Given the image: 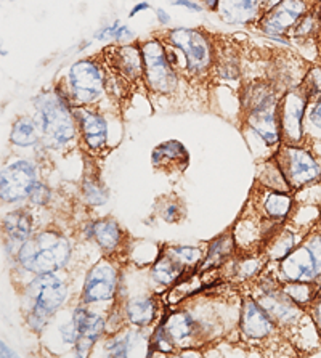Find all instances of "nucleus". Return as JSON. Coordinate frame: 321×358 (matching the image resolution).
Segmentation results:
<instances>
[{"label":"nucleus","instance_id":"1","mask_svg":"<svg viewBox=\"0 0 321 358\" xmlns=\"http://www.w3.org/2000/svg\"><path fill=\"white\" fill-rule=\"evenodd\" d=\"M36 121L39 124L42 145L58 150L68 145L76 135L74 106L68 101L59 87L55 90L42 92L34 99Z\"/></svg>","mask_w":321,"mask_h":358},{"label":"nucleus","instance_id":"2","mask_svg":"<svg viewBox=\"0 0 321 358\" xmlns=\"http://www.w3.org/2000/svg\"><path fill=\"white\" fill-rule=\"evenodd\" d=\"M71 259V244L59 231L47 230L31 236L18 249V262L34 275L55 273L66 267Z\"/></svg>","mask_w":321,"mask_h":358},{"label":"nucleus","instance_id":"3","mask_svg":"<svg viewBox=\"0 0 321 358\" xmlns=\"http://www.w3.org/2000/svg\"><path fill=\"white\" fill-rule=\"evenodd\" d=\"M66 285L55 273L37 275L24 289L26 322L36 333L47 327L48 320L62 308L66 301Z\"/></svg>","mask_w":321,"mask_h":358},{"label":"nucleus","instance_id":"4","mask_svg":"<svg viewBox=\"0 0 321 358\" xmlns=\"http://www.w3.org/2000/svg\"><path fill=\"white\" fill-rule=\"evenodd\" d=\"M106 78L100 64L94 59H80L71 66L66 84L62 92L73 106H90L101 99Z\"/></svg>","mask_w":321,"mask_h":358},{"label":"nucleus","instance_id":"5","mask_svg":"<svg viewBox=\"0 0 321 358\" xmlns=\"http://www.w3.org/2000/svg\"><path fill=\"white\" fill-rule=\"evenodd\" d=\"M164 42L182 52L185 69L193 76H203L214 64L212 42L203 31L192 28H176L166 34Z\"/></svg>","mask_w":321,"mask_h":358},{"label":"nucleus","instance_id":"6","mask_svg":"<svg viewBox=\"0 0 321 358\" xmlns=\"http://www.w3.org/2000/svg\"><path fill=\"white\" fill-rule=\"evenodd\" d=\"M292 192L301 189L321 178V164L308 150L301 145L281 143L275 156Z\"/></svg>","mask_w":321,"mask_h":358},{"label":"nucleus","instance_id":"7","mask_svg":"<svg viewBox=\"0 0 321 358\" xmlns=\"http://www.w3.org/2000/svg\"><path fill=\"white\" fill-rule=\"evenodd\" d=\"M143 55V79L151 92L159 95L172 94L177 89V73L169 62L166 43L161 39H148L141 43Z\"/></svg>","mask_w":321,"mask_h":358},{"label":"nucleus","instance_id":"8","mask_svg":"<svg viewBox=\"0 0 321 358\" xmlns=\"http://www.w3.org/2000/svg\"><path fill=\"white\" fill-rule=\"evenodd\" d=\"M308 108V96L301 85L287 90L280 99L278 115L281 126L283 143L301 145L306 138V113Z\"/></svg>","mask_w":321,"mask_h":358},{"label":"nucleus","instance_id":"9","mask_svg":"<svg viewBox=\"0 0 321 358\" xmlns=\"http://www.w3.org/2000/svg\"><path fill=\"white\" fill-rule=\"evenodd\" d=\"M308 5L306 0H281L273 8L260 16L259 26L266 36L281 43H290V41H283V36L290 34L297 21L308 12Z\"/></svg>","mask_w":321,"mask_h":358},{"label":"nucleus","instance_id":"10","mask_svg":"<svg viewBox=\"0 0 321 358\" xmlns=\"http://www.w3.org/2000/svg\"><path fill=\"white\" fill-rule=\"evenodd\" d=\"M36 183V166L31 161L18 159L2 169L0 196H2L3 203H20V201L29 198Z\"/></svg>","mask_w":321,"mask_h":358},{"label":"nucleus","instance_id":"11","mask_svg":"<svg viewBox=\"0 0 321 358\" xmlns=\"http://www.w3.org/2000/svg\"><path fill=\"white\" fill-rule=\"evenodd\" d=\"M117 280L119 273L116 264L110 257L101 259L87 275L83 289V302L89 306V303L111 301L116 296Z\"/></svg>","mask_w":321,"mask_h":358},{"label":"nucleus","instance_id":"12","mask_svg":"<svg viewBox=\"0 0 321 358\" xmlns=\"http://www.w3.org/2000/svg\"><path fill=\"white\" fill-rule=\"evenodd\" d=\"M239 329L241 334L251 343H262V341L273 339L280 333L276 324L265 308L255 301V297H244L239 313Z\"/></svg>","mask_w":321,"mask_h":358},{"label":"nucleus","instance_id":"13","mask_svg":"<svg viewBox=\"0 0 321 358\" xmlns=\"http://www.w3.org/2000/svg\"><path fill=\"white\" fill-rule=\"evenodd\" d=\"M106 63L110 64V74L121 83H137L143 78V55L138 45L111 47L105 50Z\"/></svg>","mask_w":321,"mask_h":358},{"label":"nucleus","instance_id":"14","mask_svg":"<svg viewBox=\"0 0 321 358\" xmlns=\"http://www.w3.org/2000/svg\"><path fill=\"white\" fill-rule=\"evenodd\" d=\"M306 236V235H304ZM297 244L287 256L280 260V273L283 281H318L321 270L312 249L304 241Z\"/></svg>","mask_w":321,"mask_h":358},{"label":"nucleus","instance_id":"15","mask_svg":"<svg viewBox=\"0 0 321 358\" xmlns=\"http://www.w3.org/2000/svg\"><path fill=\"white\" fill-rule=\"evenodd\" d=\"M73 323L78 333V341L74 344L76 355L87 357L94 349L97 341L105 333L106 322L100 315L90 312L89 308L78 307L73 313Z\"/></svg>","mask_w":321,"mask_h":358},{"label":"nucleus","instance_id":"16","mask_svg":"<svg viewBox=\"0 0 321 358\" xmlns=\"http://www.w3.org/2000/svg\"><path fill=\"white\" fill-rule=\"evenodd\" d=\"M176 349H193L192 343L199 339V322L188 310H176L159 324Z\"/></svg>","mask_w":321,"mask_h":358},{"label":"nucleus","instance_id":"17","mask_svg":"<svg viewBox=\"0 0 321 358\" xmlns=\"http://www.w3.org/2000/svg\"><path fill=\"white\" fill-rule=\"evenodd\" d=\"M74 117L85 146L92 151H101L108 143V122L100 113L87 106H74Z\"/></svg>","mask_w":321,"mask_h":358},{"label":"nucleus","instance_id":"18","mask_svg":"<svg viewBox=\"0 0 321 358\" xmlns=\"http://www.w3.org/2000/svg\"><path fill=\"white\" fill-rule=\"evenodd\" d=\"M217 270L219 268H201L196 267L185 273L172 289L169 291L167 299L171 303H180L188 297H193L198 292L204 291L206 287H211L217 281Z\"/></svg>","mask_w":321,"mask_h":358},{"label":"nucleus","instance_id":"19","mask_svg":"<svg viewBox=\"0 0 321 358\" xmlns=\"http://www.w3.org/2000/svg\"><path fill=\"white\" fill-rule=\"evenodd\" d=\"M259 206L266 220L283 224L294 208L292 192H280V189L265 188L259 193Z\"/></svg>","mask_w":321,"mask_h":358},{"label":"nucleus","instance_id":"20","mask_svg":"<svg viewBox=\"0 0 321 358\" xmlns=\"http://www.w3.org/2000/svg\"><path fill=\"white\" fill-rule=\"evenodd\" d=\"M262 10V0H220L219 13L220 20L231 26H244L252 23Z\"/></svg>","mask_w":321,"mask_h":358},{"label":"nucleus","instance_id":"21","mask_svg":"<svg viewBox=\"0 0 321 358\" xmlns=\"http://www.w3.org/2000/svg\"><path fill=\"white\" fill-rule=\"evenodd\" d=\"M188 150L177 140H169L153 151V166L162 172L183 171L188 166Z\"/></svg>","mask_w":321,"mask_h":358},{"label":"nucleus","instance_id":"22","mask_svg":"<svg viewBox=\"0 0 321 358\" xmlns=\"http://www.w3.org/2000/svg\"><path fill=\"white\" fill-rule=\"evenodd\" d=\"M89 235L92 238H95L98 246H100L108 256H113V254L119 251L122 246L124 231L121 227H119L117 222H114L113 219H103L90 224Z\"/></svg>","mask_w":321,"mask_h":358},{"label":"nucleus","instance_id":"23","mask_svg":"<svg viewBox=\"0 0 321 358\" xmlns=\"http://www.w3.org/2000/svg\"><path fill=\"white\" fill-rule=\"evenodd\" d=\"M238 248L235 235L228 231L227 235H222L217 240L209 244V251L206 254L203 264L199 265L201 268H219L224 265L227 260L233 257Z\"/></svg>","mask_w":321,"mask_h":358},{"label":"nucleus","instance_id":"24","mask_svg":"<svg viewBox=\"0 0 321 358\" xmlns=\"http://www.w3.org/2000/svg\"><path fill=\"white\" fill-rule=\"evenodd\" d=\"M156 302L153 297L150 296H140L134 297L126 303L124 313H126V320L135 328H145L153 323L156 317Z\"/></svg>","mask_w":321,"mask_h":358},{"label":"nucleus","instance_id":"25","mask_svg":"<svg viewBox=\"0 0 321 358\" xmlns=\"http://www.w3.org/2000/svg\"><path fill=\"white\" fill-rule=\"evenodd\" d=\"M3 230L10 240L20 246L32 235V215L24 209H16L3 217Z\"/></svg>","mask_w":321,"mask_h":358},{"label":"nucleus","instance_id":"26","mask_svg":"<svg viewBox=\"0 0 321 358\" xmlns=\"http://www.w3.org/2000/svg\"><path fill=\"white\" fill-rule=\"evenodd\" d=\"M10 142L15 146H20V148H31V146H37L42 143L41 129L36 117H20L13 124L12 134H10Z\"/></svg>","mask_w":321,"mask_h":358},{"label":"nucleus","instance_id":"27","mask_svg":"<svg viewBox=\"0 0 321 358\" xmlns=\"http://www.w3.org/2000/svg\"><path fill=\"white\" fill-rule=\"evenodd\" d=\"M187 272H190L188 268H185L182 264H178L177 260L162 252L161 257L151 267V278L157 285L173 286Z\"/></svg>","mask_w":321,"mask_h":358},{"label":"nucleus","instance_id":"28","mask_svg":"<svg viewBox=\"0 0 321 358\" xmlns=\"http://www.w3.org/2000/svg\"><path fill=\"white\" fill-rule=\"evenodd\" d=\"M280 287L306 310L320 296V286L317 281H281Z\"/></svg>","mask_w":321,"mask_h":358},{"label":"nucleus","instance_id":"29","mask_svg":"<svg viewBox=\"0 0 321 358\" xmlns=\"http://www.w3.org/2000/svg\"><path fill=\"white\" fill-rule=\"evenodd\" d=\"M297 246L296 243V233L290 229H283L276 231L271 240H269L265 248V257L273 262H280L290 254L294 248Z\"/></svg>","mask_w":321,"mask_h":358},{"label":"nucleus","instance_id":"30","mask_svg":"<svg viewBox=\"0 0 321 358\" xmlns=\"http://www.w3.org/2000/svg\"><path fill=\"white\" fill-rule=\"evenodd\" d=\"M162 252L177 260L178 264H182L188 270L199 267L204 260V254L201 251V248L194 246H166Z\"/></svg>","mask_w":321,"mask_h":358},{"label":"nucleus","instance_id":"31","mask_svg":"<svg viewBox=\"0 0 321 358\" xmlns=\"http://www.w3.org/2000/svg\"><path fill=\"white\" fill-rule=\"evenodd\" d=\"M138 334L137 333H121V334H113L110 339L106 341L105 344V350L106 355L110 357H129L130 355V349H132L134 344L137 343Z\"/></svg>","mask_w":321,"mask_h":358},{"label":"nucleus","instance_id":"32","mask_svg":"<svg viewBox=\"0 0 321 358\" xmlns=\"http://www.w3.org/2000/svg\"><path fill=\"white\" fill-rule=\"evenodd\" d=\"M83 193L85 203L92 206V208H98V206H105L108 203V189L105 185L97 178H85L83 183Z\"/></svg>","mask_w":321,"mask_h":358},{"label":"nucleus","instance_id":"33","mask_svg":"<svg viewBox=\"0 0 321 358\" xmlns=\"http://www.w3.org/2000/svg\"><path fill=\"white\" fill-rule=\"evenodd\" d=\"M301 87L308 96V103L321 99V64H315L302 78Z\"/></svg>","mask_w":321,"mask_h":358},{"label":"nucleus","instance_id":"34","mask_svg":"<svg viewBox=\"0 0 321 358\" xmlns=\"http://www.w3.org/2000/svg\"><path fill=\"white\" fill-rule=\"evenodd\" d=\"M304 130H306V137L308 134H315L317 138H321V99L308 103ZM304 142H306V138H304Z\"/></svg>","mask_w":321,"mask_h":358},{"label":"nucleus","instance_id":"35","mask_svg":"<svg viewBox=\"0 0 321 358\" xmlns=\"http://www.w3.org/2000/svg\"><path fill=\"white\" fill-rule=\"evenodd\" d=\"M260 267H262V260L259 257H243L236 262V276L241 280H251L255 275L260 272Z\"/></svg>","mask_w":321,"mask_h":358},{"label":"nucleus","instance_id":"36","mask_svg":"<svg viewBox=\"0 0 321 358\" xmlns=\"http://www.w3.org/2000/svg\"><path fill=\"white\" fill-rule=\"evenodd\" d=\"M29 199L34 206H45L48 203V199H50V189L43 185V183L37 182L34 189H32L29 194Z\"/></svg>","mask_w":321,"mask_h":358},{"label":"nucleus","instance_id":"37","mask_svg":"<svg viewBox=\"0 0 321 358\" xmlns=\"http://www.w3.org/2000/svg\"><path fill=\"white\" fill-rule=\"evenodd\" d=\"M307 312H308L310 318H312V323H313L315 329H317L318 338L321 339V296H318L317 299L313 301L312 306L307 308Z\"/></svg>","mask_w":321,"mask_h":358},{"label":"nucleus","instance_id":"38","mask_svg":"<svg viewBox=\"0 0 321 358\" xmlns=\"http://www.w3.org/2000/svg\"><path fill=\"white\" fill-rule=\"evenodd\" d=\"M161 215L166 222H176L178 220V217L182 215V208L177 204H167L164 206V209H162Z\"/></svg>","mask_w":321,"mask_h":358},{"label":"nucleus","instance_id":"39","mask_svg":"<svg viewBox=\"0 0 321 358\" xmlns=\"http://www.w3.org/2000/svg\"><path fill=\"white\" fill-rule=\"evenodd\" d=\"M134 36H135L134 31L130 29L127 24H121V23H119L116 31H114L113 39H116V41H119V42H124V41H132Z\"/></svg>","mask_w":321,"mask_h":358},{"label":"nucleus","instance_id":"40","mask_svg":"<svg viewBox=\"0 0 321 358\" xmlns=\"http://www.w3.org/2000/svg\"><path fill=\"white\" fill-rule=\"evenodd\" d=\"M172 5H177V7H185L188 10H192V12H201L203 7H201L199 3H196L194 0H171Z\"/></svg>","mask_w":321,"mask_h":358},{"label":"nucleus","instance_id":"41","mask_svg":"<svg viewBox=\"0 0 321 358\" xmlns=\"http://www.w3.org/2000/svg\"><path fill=\"white\" fill-rule=\"evenodd\" d=\"M156 16H157V21H159L161 26H169L171 24V15H169L164 8H157L156 10Z\"/></svg>","mask_w":321,"mask_h":358},{"label":"nucleus","instance_id":"42","mask_svg":"<svg viewBox=\"0 0 321 358\" xmlns=\"http://www.w3.org/2000/svg\"><path fill=\"white\" fill-rule=\"evenodd\" d=\"M145 10H150V3H148V2H140V3H137L132 10H130L129 18H134L135 15H138L140 12H145Z\"/></svg>","mask_w":321,"mask_h":358},{"label":"nucleus","instance_id":"43","mask_svg":"<svg viewBox=\"0 0 321 358\" xmlns=\"http://www.w3.org/2000/svg\"><path fill=\"white\" fill-rule=\"evenodd\" d=\"M204 2H206V7H208L209 10H215V12H217L220 0H204Z\"/></svg>","mask_w":321,"mask_h":358},{"label":"nucleus","instance_id":"44","mask_svg":"<svg viewBox=\"0 0 321 358\" xmlns=\"http://www.w3.org/2000/svg\"><path fill=\"white\" fill-rule=\"evenodd\" d=\"M5 347H7V345H5V343H2V354H0V357H2V358H5V357H12V354H10L8 349L5 350Z\"/></svg>","mask_w":321,"mask_h":358},{"label":"nucleus","instance_id":"45","mask_svg":"<svg viewBox=\"0 0 321 358\" xmlns=\"http://www.w3.org/2000/svg\"><path fill=\"white\" fill-rule=\"evenodd\" d=\"M317 41H318V50H320V57H321V32H320V36L317 37Z\"/></svg>","mask_w":321,"mask_h":358},{"label":"nucleus","instance_id":"46","mask_svg":"<svg viewBox=\"0 0 321 358\" xmlns=\"http://www.w3.org/2000/svg\"><path fill=\"white\" fill-rule=\"evenodd\" d=\"M317 283H318V286H320V296H321V278L317 281Z\"/></svg>","mask_w":321,"mask_h":358},{"label":"nucleus","instance_id":"47","mask_svg":"<svg viewBox=\"0 0 321 358\" xmlns=\"http://www.w3.org/2000/svg\"><path fill=\"white\" fill-rule=\"evenodd\" d=\"M320 10H321V7H320Z\"/></svg>","mask_w":321,"mask_h":358},{"label":"nucleus","instance_id":"48","mask_svg":"<svg viewBox=\"0 0 321 358\" xmlns=\"http://www.w3.org/2000/svg\"><path fill=\"white\" fill-rule=\"evenodd\" d=\"M12 2H13V0H12Z\"/></svg>","mask_w":321,"mask_h":358}]
</instances>
